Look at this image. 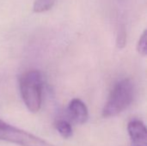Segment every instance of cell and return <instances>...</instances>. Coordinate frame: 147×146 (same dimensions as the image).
<instances>
[{"instance_id": "cell-1", "label": "cell", "mask_w": 147, "mask_h": 146, "mask_svg": "<svg viewBox=\"0 0 147 146\" xmlns=\"http://www.w3.org/2000/svg\"><path fill=\"white\" fill-rule=\"evenodd\" d=\"M134 97V84L130 78H124L114 86L106 102L102 115L103 118L117 116L126 110L133 102Z\"/></svg>"}, {"instance_id": "cell-2", "label": "cell", "mask_w": 147, "mask_h": 146, "mask_svg": "<svg viewBox=\"0 0 147 146\" xmlns=\"http://www.w3.org/2000/svg\"><path fill=\"white\" fill-rule=\"evenodd\" d=\"M43 80L40 71L31 70L20 78V92L22 101L31 113H37L42 103Z\"/></svg>"}, {"instance_id": "cell-3", "label": "cell", "mask_w": 147, "mask_h": 146, "mask_svg": "<svg viewBox=\"0 0 147 146\" xmlns=\"http://www.w3.org/2000/svg\"><path fill=\"white\" fill-rule=\"evenodd\" d=\"M0 140L19 146H54L47 141L0 119Z\"/></svg>"}, {"instance_id": "cell-4", "label": "cell", "mask_w": 147, "mask_h": 146, "mask_svg": "<svg viewBox=\"0 0 147 146\" xmlns=\"http://www.w3.org/2000/svg\"><path fill=\"white\" fill-rule=\"evenodd\" d=\"M131 146H147V129L142 120H133L127 125Z\"/></svg>"}, {"instance_id": "cell-5", "label": "cell", "mask_w": 147, "mask_h": 146, "mask_svg": "<svg viewBox=\"0 0 147 146\" xmlns=\"http://www.w3.org/2000/svg\"><path fill=\"white\" fill-rule=\"evenodd\" d=\"M68 113L71 119L78 125L84 124L89 118V112L85 103L78 99H72L68 106Z\"/></svg>"}, {"instance_id": "cell-6", "label": "cell", "mask_w": 147, "mask_h": 146, "mask_svg": "<svg viewBox=\"0 0 147 146\" xmlns=\"http://www.w3.org/2000/svg\"><path fill=\"white\" fill-rule=\"evenodd\" d=\"M56 129L59 132V133L60 134V136L64 139H70L71 137H72V127L71 126V124L64 120H59L57 121L56 125Z\"/></svg>"}, {"instance_id": "cell-7", "label": "cell", "mask_w": 147, "mask_h": 146, "mask_svg": "<svg viewBox=\"0 0 147 146\" xmlns=\"http://www.w3.org/2000/svg\"><path fill=\"white\" fill-rule=\"evenodd\" d=\"M55 1L56 0H35L34 3L33 9L36 13L47 11L53 6Z\"/></svg>"}, {"instance_id": "cell-8", "label": "cell", "mask_w": 147, "mask_h": 146, "mask_svg": "<svg viewBox=\"0 0 147 146\" xmlns=\"http://www.w3.org/2000/svg\"><path fill=\"white\" fill-rule=\"evenodd\" d=\"M137 51L138 52L142 55L146 56L147 53V32L145 30L143 34L140 35L138 45H137Z\"/></svg>"}]
</instances>
